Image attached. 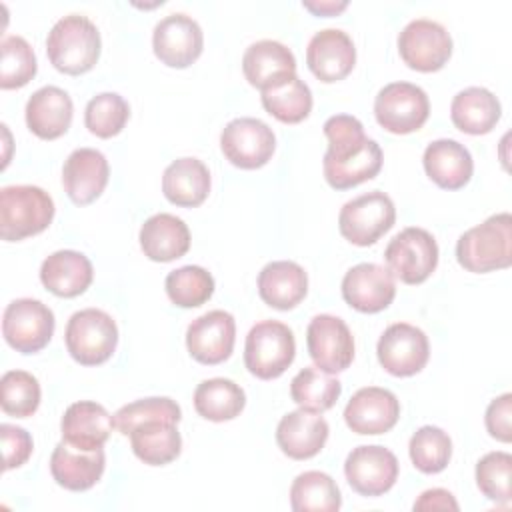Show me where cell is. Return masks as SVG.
<instances>
[{
	"mask_svg": "<svg viewBox=\"0 0 512 512\" xmlns=\"http://www.w3.org/2000/svg\"><path fill=\"white\" fill-rule=\"evenodd\" d=\"M328 150L322 160L324 178L336 190L372 180L382 168V148L364 134V126L350 114H334L324 122Z\"/></svg>",
	"mask_w": 512,
	"mask_h": 512,
	"instance_id": "6da1fadb",
	"label": "cell"
},
{
	"mask_svg": "<svg viewBox=\"0 0 512 512\" xmlns=\"http://www.w3.org/2000/svg\"><path fill=\"white\" fill-rule=\"evenodd\" d=\"M100 32L96 24L80 14L60 18L48 32L46 54L50 64L64 74L78 76L94 68L100 58Z\"/></svg>",
	"mask_w": 512,
	"mask_h": 512,
	"instance_id": "7a4b0ae2",
	"label": "cell"
},
{
	"mask_svg": "<svg viewBox=\"0 0 512 512\" xmlns=\"http://www.w3.org/2000/svg\"><path fill=\"white\" fill-rule=\"evenodd\" d=\"M458 264L474 274H486L512 264V216L494 214L466 230L456 242Z\"/></svg>",
	"mask_w": 512,
	"mask_h": 512,
	"instance_id": "3957f363",
	"label": "cell"
},
{
	"mask_svg": "<svg viewBox=\"0 0 512 512\" xmlns=\"http://www.w3.org/2000/svg\"><path fill=\"white\" fill-rule=\"evenodd\" d=\"M54 218V200L40 186L16 184L0 190V236L18 242L40 234Z\"/></svg>",
	"mask_w": 512,
	"mask_h": 512,
	"instance_id": "277c9868",
	"label": "cell"
},
{
	"mask_svg": "<svg viewBox=\"0 0 512 512\" xmlns=\"http://www.w3.org/2000/svg\"><path fill=\"white\" fill-rule=\"evenodd\" d=\"M296 356L294 332L278 320L254 324L244 344V364L260 380L282 376Z\"/></svg>",
	"mask_w": 512,
	"mask_h": 512,
	"instance_id": "5b68a950",
	"label": "cell"
},
{
	"mask_svg": "<svg viewBox=\"0 0 512 512\" xmlns=\"http://www.w3.org/2000/svg\"><path fill=\"white\" fill-rule=\"evenodd\" d=\"M70 356L82 366L104 364L116 350L118 326L100 308H84L70 316L64 332Z\"/></svg>",
	"mask_w": 512,
	"mask_h": 512,
	"instance_id": "8992f818",
	"label": "cell"
},
{
	"mask_svg": "<svg viewBox=\"0 0 512 512\" xmlns=\"http://www.w3.org/2000/svg\"><path fill=\"white\" fill-rule=\"evenodd\" d=\"M396 222V208L388 194L372 190L348 200L338 214L340 234L356 244L370 246Z\"/></svg>",
	"mask_w": 512,
	"mask_h": 512,
	"instance_id": "52a82bcc",
	"label": "cell"
},
{
	"mask_svg": "<svg viewBox=\"0 0 512 512\" xmlns=\"http://www.w3.org/2000/svg\"><path fill=\"white\" fill-rule=\"evenodd\" d=\"M384 258L394 278L404 284H422L438 266V244L428 230L408 226L388 242Z\"/></svg>",
	"mask_w": 512,
	"mask_h": 512,
	"instance_id": "ba28073f",
	"label": "cell"
},
{
	"mask_svg": "<svg viewBox=\"0 0 512 512\" xmlns=\"http://www.w3.org/2000/svg\"><path fill=\"white\" fill-rule=\"evenodd\" d=\"M428 114V94L412 82H390L374 98L376 122L392 134L420 130L428 120Z\"/></svg>",
	"mask_w": 512,
	"mask_h": 512,
	"instance_id": "9c48e42d",
	"label": "cell"
},
{
	"mask_svg": "<svg viewBox=\"0 0 512 512\" xmlns=\"http://www.w3.org/2000/svg\"><path fill=\"white\" fill-rule=\"evenodd\" d=\"M2 334L20 354L40 352L54 334V312L40 300L16 298L4 310Z\"/></svg>",
	"mask_w": 512,
	"mask_h": 512,
	"instance_id": "30bf717a",
	"label": "cell"
},
{
	"mask_svg": "<svg viewBox=\"0 0 512 512\" xmlns=\"http://www.w3.org/2000/svg\"><path fill=\"white\" fill-rule=\"evenodd\" d=\"M222 154L230 164L242 170H256L268 164L276 148L272 128L250 116L230 120L220 134Z\"/></svg>",
	"mask_w": 512,
	"mask_h": 512,
	"instance_id": "8fae6325",
	"label": "cell"
},
{
	"mask_svg": "<svg viewBox=\"0 0 512 512\" xmlns=\"http://www.w3.org/2000/svg\"><path fill=\"white\" fill-rule=\"evenodd\" d=\"M398 52L412 70L436 72L450 60L452 38L440 22L416 18L398 34Z\"/></svg>",
	"mask_w": 512,
	"mask_h": 512,
	"instance_id": "7c38bea8",
	"label": "cell"
},
{
	"mask_svg": "<svg viewBox=\"0 0 512 512\" xmlns=\"http://www.w3.org/2000/svg\"><path fill=\"white\" fill-rule=\"evenodd\" d=\"M378 362L382 368L392 376H414L418 374L428 358H430V344L428 336L408 322L390 324L376 346Z\"/></svg>",
	"mask_w": 512,
	"mask_h": 512,
	"instance_id": "4fadbf2b",
	"label": "cell"
},
{
	"mask_svg": "<svg viewBox=\"0 0 512 512\" xmlns=\"http://www.w3.org/2000/svg\"><path fill=\"white\" fill-rule=\"evenodd\" d=\"M306 346L316 368L338 374L354 360V338L348 324L332 314H318L306 330Z\"/></svg>",
	"mask_w": 512,
	"mask_h": 512,
	"instance_id": "5bb4252c",
	"label": "cell"
},
{
	"mask_svg": "<svg viewBox=\"0 0 512 512\" xmlns=\"http://www.w3.org/2000/svg\"><path fill=\"white\" fill-rule=\"evenodd\" d=\"M152 48L162 64L170 68H186L202 54L204 34L192 16L174 12L154 26Z\"/></svg>",
	"mask_w": 512,
	"mask_h": 512,
	"instance_id": "9a60e30c",
	"label": "cell"
},
{
	"mask_svg": "<svg viewBox=\"0 0 512 512\" xmlns=\"http://www.w3.org/2000/svg\"><path fill=\"white\" fill-rule=\"evenodd\" d=\"M344 476L354 492L362 496H382L398 480V460L394 452L384 446H356L346 456Z\"/></svg>",
	"mask_w": 512,
	"mask_h": 512,
	"instance_id": "2e32d148",
	"label": "cell"
},
{
	"mask_svg": "<svg viewBox=\"0 0 512 512\" xmlns=\"http://www.w3.org/2000/svg\"><path fill=\"white\" fill-rule=\"evenodd\" d=\"M396 296L394 274L374 262L352 266L342 278V298L346 304L364 314L386 310Z\"/></svg>",
	"mask_w": 512,
	"mask_h": 512,
	"instance_id": "e0dca14e",
	"label": "cell"
},
{
	"mask_svg": "<svg viewBox=\"0 0 512 512\" xmlns=\"http://www.w3.org/2000/svg\"><path fill=\"white\" fill-rule=\"evenodd\" d=\"M236 342V322L226 310H210L190 322L186 348L200 364H220L230 358Z\"/></svg>",
	"mask_w": 512,
	"mask_h": 512,
	"instance_id": "ac0fdd59",
	"label": "cell"
},
{
	"mask_svg": "<svg viewBox=\"0 0 512 512\" xmlns=\"http://www.w3.org/2000/svg\"><path fill=\"white\" fill-rule=\"evenodd\" d=\"M400 418V402L394 392L380 386H366L352 394L344 408L346 426L362 436L384 434Z\"/></svg>",
	"mask_w": 512,
	"mask_h": 512,
	"instance_id": "d6986e66",
	"label": "cell"
},
{
	"mask_svg": "<svg viewBox=\"0 0 512 512\" xmlns=\"http://www.w3.org/2000/svg\"><path fill=\"white\" fill-rule=\"evenodd\" d=\"M306 64L320 82L332 84L346 78L356 64L352 38L338 28L316 32L306 48Z\"/></svg>",
	"mask_w": 512,
	"mask_h": 512,
	"instance_id": "ffe728a7",
	"label": "cell"
},
{
	"mask_svg": "<svg viewBox=\"0 0 512 512\" xmlns=\"http://www.w3.org/2000/svg\"><path fill=\"white\" fill-rule=\"evenodd\" d=\"M108 178V160L96 148H76L62 166L64 192L78 206L94 202L104 192Z\"/></svg>",
	"mask_w": 512,
	"mask_h": 512,
	"instance_id": "44dd1931",
	"label": "cell"
},
{
	"mask_svg": "<svg viewBox=\"0 0 512 512\" xmlns=\"http://www.w3.org/2000/svg\"><path fill=\"white\" fill-rule=\"evenodd\" d=\"M106 456L104 450H80L70 446L68 442L56 444L50 456V474L58 486L84 492L90 490L104 474Z\"/></svg>",
	"mask_w": 512,
	"mask_h": 512,
	"instance_id": "7402d4cb",
	"label": "cell"
},
{
	"mask_svg": "<svg viewBox=\"0 0 512 512\" xmlns=\"http://www.w3.org/2000/svg\"><path fill=\"white\" fill-rule=\"evenodd\" d=\"M242 72L246 80L262 92L294 76L296 58L292 50L278 40H258L246 48Z\"/></svg>",
	"mask_w": 512,
	"mask_h": 512,
	"instance_id": "603a6c76",
	"label": "cell"
},
{
	"mask_svg": "<svg viewBox=\"0 0 512 512\" xmlns=\"http://www.w3.org/2000/svg\"><path fill=\"white\" fill-rule=\"evenodd\" d=\"M114 418L110 412L92 400H80L66 408L60 430L62 440L80 450H98L110 438L114 428Z\"/></svg>",
	"mask_w": 512,
	"mask_h": 512,
	"instance_id": "cb8c5ba5",
	"label": "cell"
},
{
	"mask_svg": "<svg viewBox=\"0 0 512 512\" xmlns=\"http://www.w3.org/2000/svg\"><path fill=\"white\" fill-rule=\"evenodd\" d=\"M26 126L42 140H56L72 124L74 104L66 90L58 86L38 88L26 102Z\"/></svg>",
	"mask_w": 512,
	"mask_h": 512,
	"instance_id": "d4e9b609",
	"label": "cell"
},
{
	"mask_svg": "<svg viewBox=\"0 0 512 512\" xmlns=\"http://www.w3.org/2000/svg\"><path fill=\"white\" fill-rule=\"evenodd\" d=\"M328 422L308 410H294L282 416L276 426V442L292 460H308L316 456L328 440Z\"/></svg>",
	"mask_w": 512,
	"mask_h": 512,
	"instance_id": "484cf974",
	"label": "cell"
},
{
	"mask_svg": "<svg viewBox=\"0 0 512 512\" xmlns=\"http://www.w3.org/2000/svg\"><path fill=\"white\" fill-rule=\"evenodd\" d=\"M428 178L444 190H458L466 186L474 172L470 150L452 138H440L426 146L422 156Z\"/></svg>",
	"mask_w": 512,
	"mask_h": 512,
	"instance_id": "4316f807",
	"label": "cell"
},
{
	"mask_svg": "<svg viewBox=\"0 0 512 512\" xmlns=\"http://www.w3.org/2000/svg\"><path fill=\"white\" fill-rule=\"evenodd\" d=\"M92 278V262L76 250H56L40 266V282L60 298L80 296L92 284Z\"/></svg>",
	"mask_w": 512,
	"mask_h": 512,
	"instance_id": "83f0119b",
	"label": "cell"
},
{
	"mask_svg": "<svg viewBox=\"0 0 512 512\" xmlns=\"http://www.w3.org/2000/svg\"><path fill=\"white\" fill-rule=\"evenodd\" d=\"M138 240L146 258L154 262H172L188 252L190 230L182 218L160 212L142 224Z\"/></svg>",
	"mask_w": 512,
	"mask_h": 512,
	"instance_id": "f1b7e54d",
	"label": "cell"
},
{
	"mask_svg": "<svg viewBox=\"0 0 512 512\" xmlns=\"http://www.w3.org/2000/svg\"><path fill=\"white\" fill-rule=\"evenodd\" d=\"M306 292L308 276L292 260L270 262L258 274V294L270 308L292 310L304 300Z\"/></svg>",
	"mask_w": 512,
	"mask_h": 512,
	"instance_id": "f546056e",
	"label": "cell"
},
{
	"mask_svg": "<svg viewBox=\"0 0 512 512\" xmlns=\"http://www.w3.org/2000/svg\"><path fill=\"white\" fill-rule=\"evenodd\" d=\"M162 192L168 202L194 208L200 206L210 192V172L198 158H178L162 174Z\"/></svg>",
	"mask_w": 512,
	"mask_h": 512,
	"instance_id": "4dcf8cb0",
	"label": "cell"
},
{
	"mask_svg": "<svg viewBox=\"0 0 512 512\" xmlns=\"http://www.w3.org/2000/svg\"><path fill=\"white\" fill-rule=\"evenodd\" d=\"M502 108L498 98L482 86H470L460 90L450 104L452 124L472 136L488 134L500 120Z\"/></svg>",
	"mask_w": 512,
	"mask_h": 512,
	"instance_id": "1f68e13d",
	"label": "cell"
},
{
	"mask_svg": "<svg viewBox=\"0 0 512 512\" xmlns=\"http://www.w3.org/2000/svg\"><path fill=\"white\" fill-rule=\"evenodd\" d=\"M132 452L148 466H164L180 456L182 436L174 422L154 420L136 426L130 434Z\"/></svg>",
	"mask_w": 512,
	"mask_h": 512,
	"instance_id": "d6a6232c",
	"label": "cell"
},
{
	"mask_svg": "<svg viewBox=\"0 0 512 512\" xmlns=\"http://www.w3.org/2000/svg\"><path fill=\"white\" fill-rule=\"evenodd\" d=\"M246 406L244 390L228 378H208L194 390L196 412L212 422H224L240 416Z\"/></svg>",
	"mask_w": 512,
	"mask_h": 512,
	"instance_id": "836d02e7",
	"label": "cell"
},
{
	"mask_svg": "<svg viewBox=\"0 0 512 512\" xmlns=\"http://www.w3.org/2000/svg\"><path fill=\"white\" fill-rule=\"evenodd\" d=\"M290 506L294 512H336L342 506L340 488L326 472H302L290 486Z\"/></svg>",
	"mask_w": 512,
	"mask_h": 512,
	"instance_id": "e575fe53",
	"label": "cell"
},
{
	"mask_svg": "<svg viewBox=\"0 0 512 512\" xmlns=\"http://www.w3.org/2000/svg\"><path fill=\"white\" fill-rule=\"evenodd\" d=\"M342 392V384L338 378H332L328 372L308 366L302 368L290 382L292 400L308 412L322 414L330 410Z\"/></svg>",
	"mask_w": 512,
	"mask_h": 512,
	"instance_id": "d590c367",
	"label": "cell"
},
{
	"mask_svg": "<svg viewBox=\"0 0 512 512\" xmlns=\"http://www.w3.org/2000/svg\"><path fill=\"white\" fill-rule=\"evenodd\" d=\"M260 100L264 110L284 124H298L308 118L312 110V92L296 74L268 90H262Z\"/></svg>",
	"mask_w": 512,
	"mask_h": 512,
	"instance_id": "8d00e7d4",
	"label": "cell"
},
{
	"mask_svg": "<svg viewBox=\"0 0 512 512\" xmlns=\"http://www.w3.org/2000/svg\"><path fill=\"white\" fill-rule=\"evenodd\" d=\"M166 294L180 308H196L214 294V278L202 266H182L166 276Z\"/></svg>",
	"mask_w": 512,
	"mask_h": 512,
	"instance_id": "74e56055",
	"label": "cell"
},
{
	"mask_svg": "<svg viewBox=\"0 0 512 512\" xmlns=\"http://www.w3.org/2000/svg\"><path fill=\"white\" fill-rule=\"evenodd\" d=\"M408 454L414 468L424 474H438L450 462L452 440L438 426H422L412 434Z\"/></svg>",
	"mask_w": 512,
	"mask_h": 512,
	"instance_id": "f35d334b",
	"label": "cell"
},
{
	"mask_svg": "<svg viewBox=\"0 0 512 512\" xmlns=\"http://www.w3.org/2000/svg\"><path fill=\"white\" fill-rule=\"evenodd\" d=\"M38 70L36 54L22 36H4L0 42V88L26 86Z\"/></svg>",
	"mask_w": 512,
	"mask_h": 512,
	"instance_id": "ab89813d",
	"label": "cell"
},
{
	"mask_svg": "<svg viewBox=\"0 0 512 512\" xmlns=\"http://www.w3.org/2000/svg\"><path fill=\"white\" fill-rule=\"evenodd\" d=\"M130 118L128 102L116 92H100L86 104L84 124L98 138H112L122 132Z\"/></svg>",
	"mask_w": 512,
	"mask_h": 512,
	"instance_id": "60d3db41",
	"label": "cell"
},
{
	"mask_svg": "<svg viewBox=\"0 0 512 512\" xmlns=\"http://www.w3.org/2000/svg\"><path fill=\"white\" fill-rule=\"evenodd\" d=\"M2 410L8 416L28 418L40 406V384L26 370H8L0 380Z\"/></svg>",
	"mask_w": 512,
	"mask_h": 512,
	"instance_id": "b9f144b4",
	"label": "cell"
},
{
	"mask_svg": "<svg viewBox=\"0 0 512 512\" xmlns=\"http://www.w3.org/2000/svg\"><path fill=\"white\" fill-rule=\"evenodd\" d=\"M180 418H182V410L176 404V400H172L168 396H152V398H142V400L124 404L114 414V424L120 430V434L128 436L136 426H140L144 422L168 420V422L178 424Z\"/></svg>",
	"mask_w": 512,
	"mask_h": 512,
	"instance_id": "7bdbcfd3",
	"label": "cell"
},
{
	"mask_svg": "<svg viewBox=\"0 0 512 512\" xmlns=\"http://www.w3.org/2000/svg\"><path fill=\"white\" fill-rule=\"evenodd\" d=\"M510 478H512V456L508 452H502V450L488 452L476 464V484L480 492L496 504L510 502L512 498Z\"/></svg>",
	"mask_w": 512,
	"mask_h": 512,
	"instance_id": "ee69618b",
	"label": "cell"
},
{
	"mask_svg": "<svg viewBox=\"0 0 512 512\" xmlns=\"http://www.w3.org/2000/svg\"><path fill=\"white\" fill-rule=\"evenodd\" d=\"M0 438L4 448V470L20 468L32 454V436L14 424H2L0 426Z\"/></svg>",
	"mask_w": 512,
	"mask_h": 512,
	"instance_id": "f6af8a7d",
	"label": "cell"
},
{
	"mask_svg": "<svg viewBox=\"0 0 512 512\" xmlns=\"http://www.w3.org/2000/svg\"><path fill=\"white\" fill-rule=\"evenodd\" d=\"M484 422L492 438L506 444L512 440V394L510 392L494 398L488 404Z\"/></svg>",
	"mask_w": 512,
	"mask_h": 512,
	"instance_id": "bcb514c9",
	"label": "cell"
},
{
	"mask_svg": "<svg viewBox=\"0 0 512 512\" xmlns=\"http://www.w3.org/2000/svg\"><path fill=\"white\" fill-rule=\"evenodd\" d=\"M414 510H458V502L448 490L430 488L418 496Z\"/></svg>",
	"mask_w": 512,
	"mask_h": 512,
	"instance_id": "7dc6e473",
	"label": "cell"
},
{
	"mask_svg": "<svg viewBox=\"0 0 512 512\" xmlns=\"http://www.w3.org/2000/svg\"><path fill=\"white\" fill-rule=\"evenodd\" d=\"M302 6L318 16H334L342 12L348 6V2H302Z\"/></svg>",
	"mask_w": 512,
	"mask_h": 512,
	"instance_id": "c3c4849f",
	"label": "cell"
}]
</instances>
